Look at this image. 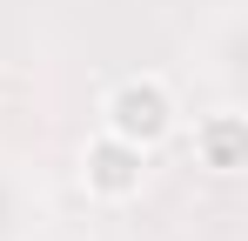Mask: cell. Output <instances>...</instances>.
<instances>
[{
  "instance_id": "cell-3",
  "label": "cell",
  "mask_w": 248,
  "mask_h": 241,
  "mask_svg": "<svg viewBox=\"0 0 248 241\" xmlns=\"http://www.w3.org/2000/svg\"><path fill=\"white\" fill-rule=\"evenodd\" d=\"M195 161H202L208 174H242L248 161V127L235 107H221V114H208L202 127H195Z\"/></svg>"
},
{
  "instance_id": "cell-1",
  "label": "cell",
  "mask_w": 248,
  "mask_h": 241,
  "mask_svg": "<svg viewBox=\"0 0 248 241\" xmlns=\"http://www.w3.org/2000/svg\"><path fill=\"white\" fill-rule=\"evenodd\" d=\"M101 127L127 141V148H161L168 134L181 127V107H174V94H168L161 74H127L121 87H108V101H101Z\"/></svg>"
},
{
  "instance_id": "cell-2",
  "label": "cell",
  "mask_w": 248,
  "mask_h": 241,
  "mask_svg": "<svg viewBox=\"0 0 248 241\" xmlns=\"http://www.w3.org/2000/svg\"><path fill=\"white\" fill-rule=\"evenodd\" d=\"M81 181H87L94 201H134L141 181H148V154L127 148V141H114V134L101 127V134L87 141V154H81Z\"/></svg>"
}]
</instances>
